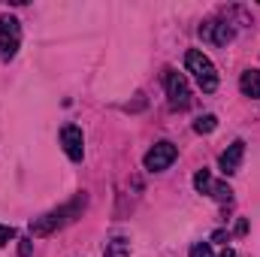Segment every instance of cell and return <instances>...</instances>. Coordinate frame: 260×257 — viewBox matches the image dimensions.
Wrapping results in <instances>:
<instances>
[{
    "label": "cell",
    "mask_w": 260,
    "mask_h": 257,
    "mask_svg": "<svg viewBox=\"0 0 260 257\" xmlns=\"http://www.w3.org/2000/svg\"><path fill=\"white\" fill-rule=\"evenodd\" d=\"M82 209H85V194H79L73 203H67V206H61V209H55V212H49V215L37 218V221L30 224V233H34V236H49V233L61 230L64 224H70Z\"/></svg>",
    "instance_id": "6da1fadb"
},
{
    "label": "cell",
    "mask_w": 260,
    "mask_h": 257,
    "mask_svg": "<svg viewBox=\"0 0 260 257\" xmlns=\"http://www.w3.org/2000/svg\"><path fill=\"white\" fill-rule=\"evenodd\" d=\"M200 37L215 43V46H227L233 40V27H230V21H203Z\"/></svg>",
    "instance_id": "52a82bcc"
},
{
    "label": "cell",
    "mask_w": 260,
    "mask_h": 257,
    "mask_svg": "<svg viewBox=\"0 0 260 257\" xmlns=\"http://www.w3.org/2000/svg\"><path fill=\"white\" fill-rule=\"evenodd\" d=\"M167 82V94H170V106L173 109H188L191 106V88H188V79L176 70H167L164 76Z\"/></svg>",
    "instance_id": "3957f363"
},
{
    "label": "cell",
    "mask_w": 260,
    "mask_h": 257,
    "mask_svg": "<svg viewBox=\"0 0 260 257\" xmlns=\"http://www.w3.org/2000/svg\"><path fill=\"white\" fill-rule=\"evenodd\" d=\"M194 188L200 194H212L218 203H230V197H233V191H230L224 182H215V179L209 176V170H200L194 176Z\"/></svg>",
    "instance_id": "8992f818"
},
{
    "label": "cell",
    "mask_w": 260,
    "mask_h": 257,
    "mask_svg": "<svg viewBox=\"0 0 260 257\" xmlns=\"http://www.w3.org/2000/svg\"><path fill=\"white\" fill-rule=\"evenodd\" d=\"M179 157V148L173 145V142H157L148 154H145V170H151V173H160V170H167L173 160Z\"/></svg>",
    "instance_id": "5b68a950"
},
{
    "label": "cell",
    "mask_w": 260,
    "mask_h": 257,
    "mask_svg": "<svg viewBox=\"0 0 260 257\" xmlns=\"http://www.w3.org/2000/svg\"><path fill=\"white\" fill-rule=\"evenodd\" d=\"M221 257H239V254H236V251H230V248H227V251H224V254H221Z\"/></svg>",
    "instance_id": "2e32d148"
},
{
    "label": "cell",
    "mask_w": 260,
    "mask_h": 257,
    "mask_svg": "<svg viewBox=\"0 0 260 257\" xmlns=\"http://www.w3.org/2000/svg\"><path fill=\"white\" fill-rule=\"evenodd\" d=\"M191 257H212V245L209 242H197L191 248Z\"/></svg>",
    "instance_id": "4fadbf2b"
},
{
    "label": "cell",
    "mask_w": 260,
    "mask_h": 257,
    "mask_svg": "<svg viewBox=\"0 0 260 257\" xmlns=\"http://www.w3.org/2000/svg\"><path fill=\"white\" fill-rule=\"evenodd\" d=\"M12 236H15V230H12V227H6V224H0V245H6Z\"/></svg>",
    "instance_id": "5bb4252c"
},
{
    "label": "cell",
    "mask_w": 260,
    "mask_h": 257,
    "mask_svg": "<svg viewBox=\"0 0 260 257\" xmlns=\"http://www.w3.org/2000/svg\"><path fill=\"white\" fill-rule=\"evenodd\" d=\"M18 43H21V24H18V18L3 15L0 18V55L9 61L18 52Z\"/></svg>",
    "instance_id": "277c9868"
},
{
    "label": "cell",
    "mask_w": 260,
    "mask_h": 257,
    "mask_svg": "<svg viewBox=\"0 0 260 257\" xmlns=\"http://www.w3.org/2000/svg\"><path fill=\"white\" fill-rule=\"evenodd\" d=\"M61 145H64V151H67L70 160H82L85 145H82V130L76 127V124H67V127L61 130Z\"/></svg>",
    "instance_id": "ba28073f"
},
{
    "label": "cell",
    "mask_w": 260,
    "mask_h": 257,
    "mask_svg": "<svg viewBox=\"0 0 260 257\" xmlns=\"http://www.w3.org/2000/svg\"><path fill=\"white\" fill-rule=\"evenodd\" d=\"M215 127H218V118L215 115H203V118H197V124H194L197 133H212Z\"/></svg>",
    "instance_id": "7c38bea8"
},
{
    "label": "cell",
    "mask_w": 260,
    "mask_h": 257,
    "mask_svg": "<svg viewBox=\"0 0 260 257\" xmlns=\"http://www.w3.org/2000/svg\"><path fill=\"white\" fill-rule=\"evenodd\" d=\"M239 88H242V94H245V97L260 100V70H245V73H242V79H239Z\"/></svg>",
    "instance_id": "30bf717a"
},
{
    "label": "cell",
    "mask_w": 260,
    "mask_h": 257,
    "mask_svg": "<svg viewBox=\"0 0 260 257\" xmlns=\"http://www.w3.org/2000/svg\"><path fill=\"white\" fill-rule=\"evenodd\" d=\"M103 257H130V242L124 239V236L109 239L106 248H103Z\"/></svg>",
    "instance_id": "8fae6325"
},
{
    "label": "cell",
    "mask_w": 260,
    "mask_h": 257,
    "mask_svg": "<svg viewBox=\"0 0 260 257\" xmlns=\"http://www.w3.org/2000/svg\"><path fill=\"white\" fill-rule=\"evenodd\" d=\"M242 157H245V142L242 139H236L224 154H221V173L224 176H233V173H239V164H242Z\"/></svg>",
    "instance_id": "9c48e42d"
},
{
    "label": "cell",
    "mask_w": 260,
    "mask_h": 257,
    "mask_svg": "<svg viewBox=\"0 0 260 257\" xmlns=\"http://www.w3.org/2000/svg\"><path fill=\"white\" fill-rule=\"evenodd\" d=\"M185 64H188V70L194 73L197 85H200L206 94H212V91L218 88V70H215V64H212L200 49H191V52L185 55Z\"/></svg>",
    "instance_id": "7a4b0ae2"
},
{
    "label": "cell",
    "mask_w": 260,
    "mask_h": 257,
    "mask_svg": "<svg viewBox=\"0 0 260 257\" xmlns=\"http://www.w3.org/2000/svg\"><path fill=\"white\" fill-rule=\"evenodd\" d=\"M18 254H21V257H30V239H21V245H18Z\"/></svg>",
    "instance_id": "9a60e30c"
}]
</instances>
